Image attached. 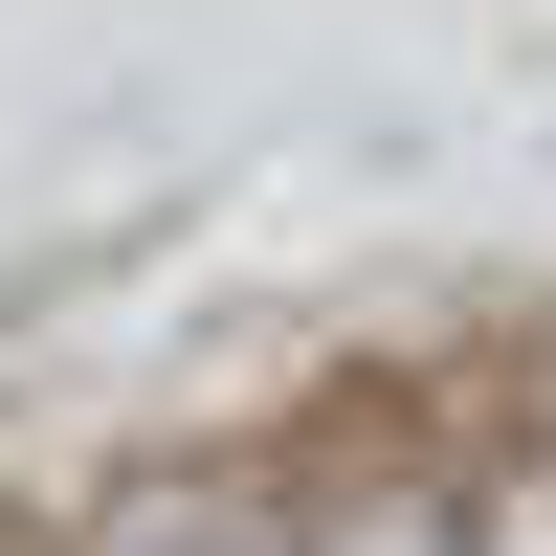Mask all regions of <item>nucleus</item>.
<instances>
[{
	"label": "nucleus",
	"mask_w": 556,
	"mask_h": 556,
	"mask_svg": "<svg viewBox=\"0 0 556 556\" xmlns=\"http://www.w3.org/2000/svg\"><path fill=\"white\" fill-rule=\"evenodd\" d=\"M445 556H556V424H513L468 468V513H445Z\"/></svg>",
	"instance_id": "f03ea898"
},
{
	"label": "nucleus",
	"mask_w": 556,
	"mask_h": 556,
	"mask_svg": "<svg viewBox=\"0 0 556 556\" xmlns=\"http://www.w3.org/2000/svg\"><path fill=\"white\" fill-rule=\"evenodd\" d=\"M445 513H468L445 468H334V490L290 513V556H445Z\"/></svg>",
	"instance_id": "f257e3e1"
}]
</instances>
